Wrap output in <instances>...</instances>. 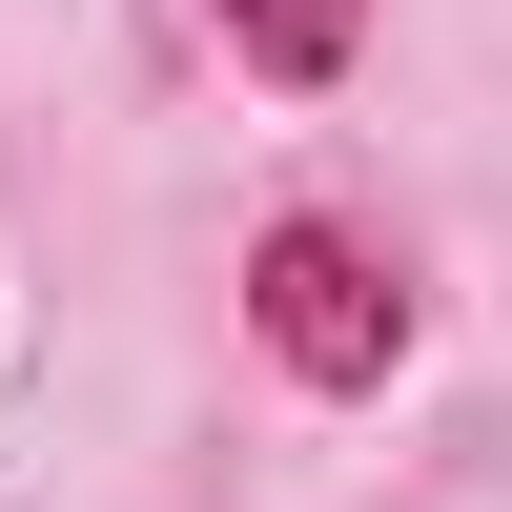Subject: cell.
<instances>
[{"instance_id": "1", "label": "cell", "mask_w": 512, "mask_h": 512, "mask_svg": "<svg viewBox=\"0 0 512 512\" xmlns=\"http://www.w3.org/2000/svg\"><path fill=\"white\" fill-rule=\"evenodd\" d=\"M246 349H267L308 410H369L410 369V267L349 226V205H267V226H246Z\"/></svg>"}, {"instance_id": "2", "label": "cell", "mask_w": 512, "mask_h": 512, "mask_svg": "<svg viewBox=\"0 0 512 512\" xmlns=\"http://www.w3.org/2000/svg\"><path fill=\"white\" fill-rule=\"evenodd\" d=\"M369 21H390V0H205L226 82H267V103H328V82L369 62Z\"/></svg>"}]
</instances>
